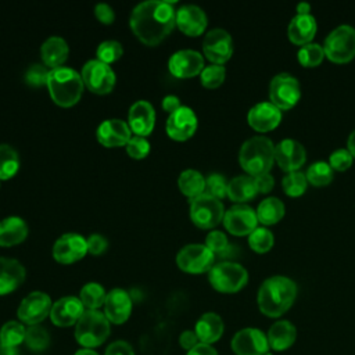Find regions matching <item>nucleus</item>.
I'll return each mask as SVG.
<instances>
[{
	"label": "nucleus",
	"instance_id": "1",
	"mask_svg": "<svg viewBox=\"0 0 355 355\" xmlns=\"http://www.w3.org/2000/svg\"><path fill=\"white\" fill-rule=\"evenodd\" d=\"M176 10L172 1L147 0L139 3L129 18L135 36L147 46L161 43L176 25Z\"/></svg>",
	"mask_w": 355,
	"mask_h": 355
},
{
	"label": "nucleus",
	"instance_id": "2",
	"mask_svg": "<svg viewBox=\"0 0 355 355\" xmlns=\"http://www.w3.org/2000/svg\"><path fill=\"white\" fill-rule=\"evenodd\" d=\"M297 284L287 276H272L263 280L258 290L257 302L259 311L269 318H279L286 313L295 301Z\"/></svg>",
	"mask_w": 355,
	"mask_h": 355
},
{
	"label": "nucleus",
	"instance_id": "3",
	"mask_svg": "<svg viewBox=\"0 0 355 355\" xmlns=\"http://www.w3.org/2000/svg\"><path fill=\"white\" fill-rule=\"evenodd\" d=\"M239 162L252 178L269 173L275 162V144L266 136H252L241 144Z\"/></svg>",
	"mask_w": 355,
	"mask_h": 355
},
{
	"label": "nucleus",
	"instance_id": "4",
	"mask_svg": "<svg viewBox=\"0 0 355 355\" xmlns=\"http://www.w3.org/2000/svg\"><path fill=\"white\" fill-rule=\"evenodd\" d=\"M83 86L80 73L72 68L58 67L49 72V93L53 101L61 107H71L76 104L82 97Z\"/></svg>",
	"mask_w": 355,
	"mask_h": 355
},
{
	"label": "nucleus",
	"instance_id": "5",
	"mask_svg": "<svg viewBox=\"0 0 355 355\" xmlns=\"http://www.w3.org/2000/svg\"><path fill=\"white\" fill-rule=\"evenodd\" d=\"M110 320L98 309H86L75 327V338L85 348L101 345L110 336Z\"/></svg>",
	"mask_w": 355,
	"mask_h": 355
},
{
	"label": "nucleus",
	"instance_id": "6",
	"mask_svg": "<svg viewBox=\"0 0 355 355\" xmlns=\"http://www.w3.org/2000/svg\"><path fill=\"white\" fill-rule=\"evenodd\" d=\"M211 286L219 293H237L248 282V272L244 266L232 261H222L215 263L208 272Z\"/></svg>",
	"mask_w": 355,
	"mask_h": 355
},
{
	"label": "nucleus",
	"instance_id": "7",
	"mask_svg": "<svg viewBox=\"0 0 355 355\" xmlns=\"http://www.w3.org/2000/svg\"><path fill=\"white\" fill-rule=\"evenodd\" d=\"M324 55L336 62L344 64L355 57V28L351 25H340L334 28L323 44Z\"/></svg>",
	"mask_w": 355,
	"mask_h": 355
},
{
	"label": "nucleus",
	"instance_id": "8",
	"mask_svg": "<svg viewBox=\"0 0 355 355\" xmlns=\"http://www.w3.org/2000/svg\"><path fill=\"white\" fill-rule=\"evenodd\" d=\"M225 207L220 200L201 194L190 200V219L200 229H212L223 220Z\"/></svg>",
	"mask_w": 355,
	"mask_h": 355
},
{
	"label": "nucleus",
	"instance_id": "9",
	"mask_svg": "<svg viewBox=\"0 0 355 355\" xmlns=\"http://www.w3.org/2000/svg\"><path fill=\"white\" fill-rule=\"evenodd\" d=\"M80 76L83 80V85L93 93L96 94H107L110 93L116 82V76L114 69L100 61V60H89L82 71H80Z\"/></svg>",
	"mask_w": 355,
	"mask_h": 355
},
{
	"label": "nucleus",
	"instance_id": "10",
	"mask_svg": "<svg viewBox=\"0 0 355 355\" xmlns=\"http://www.w3.org/2000/svg\"><path fill=\"white\" fill-rule=\"evenodd\" d=\"M215 254L205 244H187L179 250L176 263L187 273L209 272L215 265Z\"/></svg>",
	"mask_w": 355,
	"mask_h": 355
},
{
	"label": "nucleus",
	"instance_id": "11",
	"mask_svg": "<svg viewBox=\"0 0 355 355\" xmlns=\"http://www.w3.org/2000/svg\"><path fill=\"white\" fill-rule=\"evenodd\" d=\"M301 97L300 82L290 73H277L269 85V98L279 110L293 108Z\"/></svg>",
	"mask_w": 355,
	"mask_h": 355
},
{
	"label": "nucleus",
	"instance_id": "12",
	"mask_svg": "<svg viewBox=\"0 0 355 355\" xmlns=\"http://www.w3.org/2000/svg\"><path fill=\"white\" fill-rule=\"evenodd\" d=\"M223 226L233 236H250L258 227L254 208L247 204H234L223 215Z\"/></svg>",
	"mask_w": 355,
	"mask_h": 355
},
{
	"label": "nucleus",
	"instance_id": "13",
	"mask_svg": "<svg viewBox=\"0 0 355 355\" xmlns=\"http://www.w3.org/2000/svg\"><path fill=\"white\" fill-rule=\"evenodd\" d=\"M202 53L212 64L223 65L233 54V40L230 33L222 28L208 31L202 40Z\"/></svg>",
	"mask_w": 355,
	"mask_h": 355
},
{
	"label": "nucleus",
	"instance_id": "14",
	"mask_svg": "<svg viewBox=\"0 0 355 355\" xmlns=\"http://www.w3.org/2000/svg\"><path fill=\"white\" fill-rule=\"evenodd\" d=\"M51 306V298L46 293L32 291L21 301L17 315L22 323L33 326L39 324L50 315Z\"/></svg>",
	"mask_w": 355,
	"mask_h": 355
},
{
	"label": "nucleus",
	"instance_id": "15",
	"mask_svg": "<svg viewBox=\"0 0 355 355\" xmlns=\"http://www.w3.org/2000/svg\"><path fill=\"white\" fill-rule=\"evenodd\" d=\"M230 345L236 355H263L270 349L266 334L255 327L239 330L233 336Z\"/></svg>",
	"mask_w": 355,
	"mask_h": 355
},
{
	"label": "nucleus",
	"instance_id": "16",
	"mask_svg": "<svg viewBox=\"0 0 355 355\" xmlns=\"http://www.w3.org/2000/svg\"><path fill=\"white\" fill-rule=\"evenodd\" d=\"M204 57L196 50L183 49L175 51L168 61L169 72L180 79L200 75L204 69Z\"/></svg>",
	"mask_w": 355,
	"mask_h": 355
},
{
	"label": "nucleus",
	"instance_id": "17",
	"mask_svg": "<svg viewBox=\"0 0 355 355\" xmlns=\"http://www.w3.org/2000/svg\"><path fill=\"white\" fill-rule=\"evenodd\" d=\"M87 254L86 239L78 233H65L53 245V257L60 263H73Z\"/></svg>",
	"mask_w": 355,
	"mask_h": 355
},
{
	"label": "nucleus",
	"instance_id": "18",
	"mask_svg": "<svg viewBox=\"0 0 355 355\" xmlns=\"http://www.w3.org/2000/svg\"><path fill=\"white\" fill-rule=\"evenodd\" d=\"M197 123L196 112L190 107L182 105L168 115L165 129L171 139L182 141L190 139L196 133Z\"/></svg>",
	"mask_w": 355,
	"mask_h": 355
},
{
	"label": "nucleus",
	"instance_id": "19",
	"mask_svg": "<svg viewBox=\"0 0 355 355\" xmlns=\"http://www.w3.org/2000/svg\"><path fill=\"white\" fill-rule=\"evenodd\" d=\"M275 161L287 173L300 171L306 161V151L298 140L283 139L275 146Z\"/></svg>",
	"mask_w": 355,
	"mask_h": 355
},
{
	"label": "nucleus",
	"instance_id": "20",
	"mask_svg": "<svg viewBox=\"0 0 355 355\" xmlns=\"http://www.w3.org/2000/svg\"><path fill=\"white\" fill-rule=\"evenodd\" d=\"M96 137L104 147H121L126 146L132 139V130L128 122L118 118H111L103 121L97 126Z\"/></svg>",
	"mask_w": 355,
	"mask_h": 355
},
{
	"label": "nucleus",
	"instance_id": "21",
	"mask_svg": "<svg viewBox=\"0 0 355 355\" xmlns=\"http://www.w3.org/2000/svg\"><path fill=\"white\" fill-rule=\"evenodd\" d=\"M247 121L254 130L265 133L279 126L282 121V110L270 101H261L250 108Z\"/></svg>",
	"mask_w": 355,
	"mask_h": 355
},
{
	"label": "nucleus",
	"instance_id": "22",
	"mask_svg": "<svg viewBox=\"0 0 355 355\" xmlns=\"http://www.w3.org/2000/svg\"><path fill=\"white\" fill-rule=\"evenodd\" d=\"M85 312V306L82 305L79 297H62L57 300L50 311V319L55 326L68 327L76 324L82 313Z\"/></svg>",
	"mask_w": 355,
	"mask_h": 355
},
{
	"label": "nucleus",
	"instance_id": "23",
	"mask_svg": "<svg viewBox=\"0 0 355 355\" xmlns=\"http://www.w3.org/2000/svg\"><path fill=\"white\" fill-rule=\"evenodd\" d=\"M128 125L132 133H135V136H148L155 125L154 107L146 100H139L133 103L129 108Z\"/></svg>",
	"mask_w": 355,
	"mask_h": 355
},
{
	"label": "nucleus",
	"instance_id": "24",
	"mask_svg": "<svg viewBox=\"0 0 355 355\" xmlns=\"http://www.w3.org/2000/svg\"><path fill=\"white\" fill-rule=\"evenodd\" d=\"M103 308L104 315L110 320V323L122 324L130 316L132 298L123 288H112L107 293Z\"/></svg>",
	"mask_w": 355,
	"mask_h": 355
},
{
	"label": "nucleus",
	"instance_id": "25",
	"mask_svg": "<svg viewBox=\"0 0 355 355\" xmlns=\"http://www.w3.org/2000/svg\"><path fill=\"white\" fill-rule=\"evenodd\" d=\"M176 26L187 36H198L207 28L205 11L196 4H184L176 10Z\"/></svg>",
	"mask_w": 355,
	"mask_h": 355
},
{
	"label": "nucleus",
	"instance_id": "26",
	"mask_svg": "<svg viewBox=\"0 0 355 355\" xmlns=\"http://www.w3.org/2000/svg\"><path fill=\"white\" fill-rule=\"evenodd\" d=\"M25 268L12 258L0 257V295L12 293L25 280Z\"/></svg>",
	"mask_w": 355,
	"mask_h": 355
},
{
	"label": "nucleus",
	"instance_id": "27",
	"mask_svg": "<svg viewBox=\"0 0 355 355\" xmlns=\"http://www.w3.org/2000/svg\"><path fill=\"white\" fill-rule=\"evenodd\" d=\"M316 28L318 25L313 15L297 14L288 24L287 36L293 44L305 46L308 43H312V39L316 33Z\"/></svg>",
	"mask_w": 355,
	"mask_h": 355
},
{
	"label": "nucleus",
	"instance_id": "28",
	"mask_svg": "<svg viewBox=\"0 0 355 355\" xmlns=\"http://www.w3.org/2000/svg\"><path fill=\"white\" fill-rule=\"evenodd\" d=\"M266 337L270 349L277 352L286 351L294 344L297 338V329L288 320H277L269 327Z\"/></svg>",
	"mask_w": 355,
	"mask_h": 355
},
{
	"label": "nucleus",
	"instance_id": "29",
	"mask_svg": "<svg viewBox=\"0 0 355 355\" xmlns=\"http://www.w3.org/2000/svg\"><path fill=\"white\" fill-rule=\"evenodd\" d=\"M223 320L222 318L215 312H207L200 316V319L196 323L194 331L202 344L211 345L212 343H216L222 334H223Z\"/></svg>",
	"mask_w": 355,
	"mask_h": 355
},
{
	"label": "nucleus",
	"instance_id": "30",
	"mask_svg": "<svg viewBox=\"0 0 355 355\" xmlns=\"http://www.w3.org/2000/svg\"><path fill=\"white\" fill-rule=\"evenodd\" d=\"M28 236V225L19 216H7L0 220V247H12Z\"/></svg>",
	"mask_w": 355,
	"mask_h": 355
},
{
	"label": "nucleus",
	"instance_id": "31",
	"mask_svg": "<svg viewBox=\"0 0 355 355\" xmlns=\"http://www.w3.org/2000/svg\"><path fill=\"white\" fill-rule=\"evenodd\" d=\"M68 44L65 39L60 36H50L46 39L40 47V55L43 60V64L46 67H50V69L61 67L65 60L68 58Z\"/></svg>",
	"mask_w": 355,
	"mask_h": 355
},
{
	"label": "nucleus",
	"instance_id": "32",
	"mask_svg": "<svg viewBox=\"0 0 355 355\" xmlns=\"http://www.w3.org/2000/svg\"><path fill=\"white\" fill-rule=\"evenodd\" d=\"M258 194L255 179L250 175H239L227 182V197L237 202L245 204Z\"/></svg>",
	"mask_w": 355,
	"mask_h": 355
},
{
	"label": "nucleus",
	"instance_id": "33",
	"mask_svg": "<svg viewBox=\"0 0 355 355\" xmlns=\"http://www.w3.org/2000/svg\"><path fill=\"white\" fill-rule=\"evenodd\" d=\"M255 212L259 223L263 226H270L277 223L284 216L286 207L277 197H266L258 204Z\"/></svg>",
	"mask_w": 355,
	"mask_h": 355
},
{
	"label": "nucleus",
	"instance_id": "34",
	"mask_svg": "<svg viewBox=\"0 0 355 355\" xmlns=\"http://www.w3.org/2000/svg\"><path fill=\"white\" fill-rule=\"evenodd\" d=\"M178 186H179V190L191 200L204 194L205 178L202 176L201 172L196 169H186L180 172L178 178Z\"/></svg>",
	"mask_w": 355,
	"mask_h": 355
},
{
	"label": "nucleus",
	"instance_id": "35",
	"mask_svg": "<svg viewBox=\"0 0 355 355\" xmlns=\"http://www.w3.org/2000/svg\"><path fill=\"white\" fill-rule=\"evenodd\" d=\"M105 297L107 293L104 287L94 282L85 284L79 293V300L86 309H98L100 306L104 305Z\"/></svg>",
	"mask_w": 355,
	"mask_h": 355
},
{
	"label": "nucleus",
	"instance_id": "36",
	"mask_svg": "<svg viewBox=\"0 0 355 355\" xmlns=\"http://www.w3.org/2000/svg\"><path fill=\"white\" fill-rule=\"evenodd\" d=\"M19 168V157L10 144H0V180L11 179Z\"/></svg>",
	"mask_w": 355,
	"mask_h": 355
},
{
	"label": "nucleus",
	"instance_id": "37",
	"mask_svg": "<svg viewBox=\"0 0 355 355\" xmlns=\"http://www.w3.org/2000/svg\"><path fill=\"white\" fill-rule=\"evenodd\" d=\"M26 329L21 322L10 320L0 329V344L6 347H17L25 341Z\"/></svg>",
	"mask_w": 355,
	"mask_h": 355
},
{
	"label": "nucleus",
	"instance_id": "38",
	"mask_svg": "<svg viewBox=\"0 0 355 355\" xmlns=\"http://www.w3.org/2000/svg\"><path fill=\"white\" fill-rule=\"evenodd\" d=\"M305 176L308 183L316 187H322L327 186L333 180V169L329 165V162L316 161L308 166Z\"/></svg>",
	"mask_w": 355,
	"mask_h": 355
},
{
	"label": "nucleus",
	"instance_id": "39",
	"mask_svg": "<svg viewBox=\"0 0 355 355\" xmlns=\"http://www.w3.org/2000/svg\"><path fill=\"white\" fill-rule=\"evenodd\" d=\"M324 50L323 46L319 43H308L305 46H301L298 53H297V60L298 62L305 67V68H313L318 67L323 58H324Z\"/></svg>",
	"mask_w": 355,
	"mask_h": 355
},
{
	"label": "nucleus",
	"instance_id": "40",
	"mask_svg": "<svg viewBox=\"0 0 355 355\" xmlns=\"http://www.w3.org/2000/svg\"><path fill=\"white\" fill-rule=\"evenodd\" d=\"M282 187L284 193L290 197L302 196L308 187V180L305 173L301 171L288 172L282 180Z\"/></svg>",
	"mask_w": 355,
	"mask_h": 355
},
{
	"label": "nucleus",
	"instance_id": "41",
	"mask_svg": "<svg viewBox=\"0 0 355 355\" xmlns=\"http://www.w3.org/2000/svg\"><path fill=\"white\" fill-rule=\"evenodd\" d=\"M275 243V237L273 233L262 226V227H257L250 236H248V244L251 247L252 251L258 252V254H265L268 252Z\"/></svg>",
	"mask_w": 355,
	"mask_h": 355
},
{
	"label": "nucleus",
	"instance_id": "42",
	"mask_svg": "<svg viewBox=\"0 0 355 355\" xmlns=\"http://www.w3.org/2000/svg\"><path fill=\"white\" fill-rule=\"evenodd\" d=\"M24 343L26 344L28 348H31L35 352L44 351L50 344V336L44 327L39 324H33L26 329Z\"/></svg>",
	"mask_w": 355,
	"mask_h": 355
},
{
	"label": "nucleus",
	"instance_id": "43",
	"mask_svg": "<svg viewBox=\"0 0 355 355\" xmlns=\"http://www.w3.org/2000/svg\"><path fill=\"white\" fill-rule=\"evenodd\" d=\"M225 76H226V69L223 65L209 64V65L204 67V69L201 71L200 80L204 87L216 89L218 86H220L223 83Z\"/></svg>",
	"mask_w": 355,
	"mask_h": 355
},
{
	"label": "nucleus",
	"instance_id": "44",
	"mask_svg": "<svg viewBox=\"0 0 355 355\" xmlns=\"http://www.w3.org/2000/svg\"><path fill=\"white\" fill-rule=\"evenodd\" d=\"M123 54V49L121 46L119 42L116 40H104L98 44L97 50H96V55L97 60L105 62V64H111L115 62L116 60H119Z\"/></svg>",
	"mask_w": 355,
	"mask_h": 355
},
{
	"label": "nucleus",
	"instance_id": "45",
	"mask_svg": "<svg viewBox=\"0 0 355 355\" xmlns=\"http://www.w3.org/2000/svg\"><path fill=\"white\" fill-rule=\"evenodd\" d=\"M205 194L222 200L227 196V182L220 173H211L205 178Z\"/></svg>",
	"mask_w": 355,
	"mask_h": 355
},
{
	"label": "nucleus",
	"instance_id": "46",
	"mask_svg": "<svg viewBox=\"0 0 355 355\" xmlns=\"http://www.w3.org/2000/svg\"><path fill=\"white\" fill-rule=\"evenodd\" d=\"M205 245L215 254V257H225L230 248L226 234L220 230H211L205 237Z\"/></svg>",
	"mask_w": 355,
	"mask_h": 355
},
{
	"label": "nucleus",
	"instance_id": "47",
	"mask_svg": "<svg viewBox=\"0 0 355 355\" xmlns=\"http://www.w3.org/2000/svg\"><path fill=\"white\" fill-rule=\"evenodd\" d=\"M50 69L46 65L42 64H33L31 65L25 72V83H28L32 87L37 86H47V78H49Z\"/></svg>",
	"mask_w": 355,
	"mask_h": 355
},
{
	"label": "nucleus",
	"instance_id": "48",
	"mask_svg": "<svg viewBox=\"0 0 355 355\" xmlns=\"http://www.w3.org/2000/svg\"><path fill=\"white\" fill-rule=\"evenodd\" d=\"M126 153L135 159H141L150 153V143L146 137L132 136V139L126 144Z\"/></svg>",
	"mask_w": 355,
	"mask_h": 355
},
{
	"label": "nucleus",
	"instance_id": "49",
	"mask_svg": "<svg viewBox=\"0 0 355 355\" xmlns=\"http://www.w3.org/2000/svg\"><path fill=\"white\" fill-rule=\"evenodd\" d=\"M354 157L347 148H337L329 157V165L333 171H347L352 165Z\"/></svg>",
	"mask_w": 355,
	"mask_h": 355
},
{
	"label": "nucleus",
	"instance_id": "50",
	"mask_svg": "<svg viewBox=\"0 0 355 355\" xmlns=\"http://www.w3.org/2000/svg\"><path fill=\"white\" fill-rule=\"evenodd\" d=\"M86 243H87V252H90L92 255L103 254L107 250V245H108L107 239L104 236L98 234V233L90 234L86 239Z\"/></svg>",
	"mask_w": 355,
	"mask_h": 355
},
{
	"label": "nucleus",
	"instance_id": "51",
	"mask_svg": "<svg viewBox=\"0 0 355 355\" xmlns=\"http://www.w3.org/2000/svg\"><path fill=\"white\" fill-rule=\"evenodd\" d=\"M94 15L96 18L101 22V24H105V25H110L114 22L115 19V12L112 10V7L107 3H98L96 4L94 7Z\"/></svg>",
	"mask_w": 355,
	"mask_h": 355
},
{
	"label": "nucleus",
	"instance_id": "52",
	"mask_svg": "<svg viewBox=\"0 0 355 355\" xmlns=\"http://www.w3.org/2000/svg\"><path fill=\"white\" fill-rule=\"evenodd\" d=\"M105 355H135L130 344L126 341H114L105 349Z\"/></svg>",
	"mask_w": 355,
	"mask_h": 355
},
{
	"label": "nucleus",
	"instance_id": "53",
	"mask_svg": "<svg viewBox=\"0 0 355 355\" xmlns=\"http://www.w3.org/2000/svg\"><path fill=\"white\" fill-rule=\"evenodd\" d=\"M255 179V186H257V190L258 193H262V194H266L269 193L273 186H275V179L270 173H265V175H261V176H257L254 178Z\"/></svg>",
	"mask_w": 355,
	"mask_h": 355
},
{
	"label": "nucleus",
	"instance_id": "54",
	"mask_svg": "<svg viewBox=\"0 0 355 355\" xmlns=\"http://www.w3.org/2000/svg\"><path fill=\"white\" fill-rule=\"evenodd\" d=\"M179 344L183 349L190 351L191 348H194L197 344H200V340L196 334V331L193 330H184L180 336H179Z\"/></svg>",
	"mask_w": 355,
	"mask_h": 355
},
{
	"label": "nucleus",
	"instance_id": "55",
	"mask_svg": "<svg viewBox=\"0 0 355 355\" xmlns=\"http://www.w3.org/2000/svg\"><path fill=\"white\" fill-rule=\"evenodd\" d=\"M182 104H180V100L178 96L175 94H168L164 97L162 100V108L164 111H166L168 114H172L173 111H176L178 108H180Z\"/></svg>",
	"mask_w": 355,
	"mask_h": 355
},
{
	"label": "nucleus",
	"instance_id": "56",
	"mask_svg": "<svg viewBox=\"0 0 355 355\" xmlns=\"http://www.w3.org/2000/svg\"><path fill=\"white\" fill-rule=\"evenodd\" d=\"M186 355H218V352H216V349L212 345L200 343L194 348L187 351Z\"/></svg>",
	"mask_w": 355,
	"mask_h": 355
},
{
	"label": "nucleus",
	"instance_id": "57",
	"mask_svg": "<svg viewBox=\"0 0 355 355\" xmlns=\"http://www.w3.org/2000/svg\"><path fill=\"white\" fill-rule=\"evenodd\" d=\"M347 150L351 153V155L355 158V129L349 133L348 141H347Z\"/></svg>",
	"mask_w": 355,
	"mask_h": 355
},
{
	"label": "nucleus",
	"instance_id": "58",
	"mask_svg": "<svg viewBox=\"0 0 355 355\" xmlns=\"http://www.w3.org/2000/svg\"><path fill=\"white\" fill-rule=\"evenodd\" d=\"M297 14L300 15H306V14H311V4L309 3H298L297 4Z\"/></svg>",
	"mask_w": 355,
	"mask_h": 355
},
{
	"label": "nucleus",
	"instance_id": "59",
	"mask_svg": "<svg viewBox=\"0 0 355 355\" xmlns=\"http://www.w3.org/2000/svg\"><path fill=\"white\" fill-rule=\"evenodd\" d=\"M0 355H18V351L14 347H6L0 344Z\"/></svg>",
	"mask_w": 355,
	"mask_h": 355
},
{
	"label": "nucleus",
	"instance_id": "60",
	"mask_svg": "<svg viewBox=\"0 0 355 355\" xmlns=\"http://www.w3.org/2000/svg\"><path fill=\"white\" fill-rule=\"evenodd\" d=\"M75 355H98V354L94 352L92 348H82V349L76 351Z\"/></svg>",
	"mask_w": 355,
	"mask_h": 355
},
{
	"label": "nucleus",
	"instance_id": "61",
	"mask_svg": "<svg viewBox=\"0 0 355 355\" xmlns=\"http://www.w3.org/2000/svg\"><path fill=\"white\" fill-rule=\"evenodd\" d=\"M263 355H273V354H272V352H270V351H268V352H265V354H263Z\"/></svg>",
	"mask_w": 355,
	"mask_h": 355
}]
</instances>
